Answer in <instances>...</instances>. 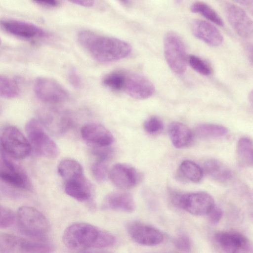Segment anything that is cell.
<instances>
[{"label": "cell", "instance_id": "83f0119b", "mask_svg": "<svg viewBox=\"0 0 253 253\" xmlns=\"http://www.w3.org/2000/svg\"><path fill=\"white\" fill-rule=\"evenodd\" d=\"M180 170L186 178L194 182L200 181L203 175L201 167L190 160L183 161L180 165Z\"/></svg>", "mask_w": 253, "mask_h": 253}, {"label": "cell", "instance_id": "2e32d148", "mask_svg": "<svg viewBox=\"0 0 253 253\" xmlns=\"http://www.w3.org/2000/svg\"><path fill=\"white\" fill-rule=\"evenodd\" d=\"M191 30L195 37L210 45L217 46L223 42L220 31L208 21L195 19L191 23Z\"/></svg>", "mask_w": 253, "mask_h": 253}, {"label": "cell", "instance_id": "f546056e", "mask_svg": "<svg viewBox=\"0 0 253 253\" xmlns=\"http://www.w3.org/2000/svg\"><path fill=\"white\" fill-rule=\"evenodd\" d=\"M125 72L114 71L106 75L102 80L103 84L113 91H121L123 89Z\"/></svg>", "mask_w": 253, "mask_h": 253}, {"label": "cell", "instance_id": "d6a6232c", "mask_svg": "<svg viewBox=\"0 0 253 253\" xmlns=\"http://www.w3.org/2000/svg\"><path fill=\"white\" fill-rule=\"evenodd\" d=\"M16 214L11 209L0 205V229L11 226L14 222Z\"/></svg>", "mask_w": 253, "mask_h": 253}, {"label": "cell", "instance_id": "4fadbf2b", "mask_svg": "<svg viewBox=\"0 0 253 253\" xmlns=\"http://www.w3.org/2000/svg\"><path fill=\"white\" fill-rule=\"evenodd\" d=\"M1 158L5 169H0V180L14 187L29 189L31 183L27 175L11 158L1 151Z\"/></svg>", "mask_w": 253, "mask_h": 253}, {"label": "cell", "instance_id": "44dd1931", "mask_svg": "<svg viewBox=\"0 0 253 253\" xmlns=\"http://www.w3.org/2000/svg\"><path fill=\"white\" fill-rule=\"evenodd\" d=\"M65 192L75 199L84 202L88 200L91 195V187L84 176L65 183Z\"/></svg>", "mask_w": 253, "mask_h": 253}, {"label": "cell", "instance_id": "4316f807", "mask_svg": "<svg viewBox=\"0 0 253 253\" xmlns=\"http://www.w3.org/2000/svg\"><path fill=\"white\" fill-rule=\"evenodd\" d=\"M228 132L227 129L221 125L206 124L197 126L196 134L201 137L217 138L225 136Z\"/></svg>", "mask_w": 253, "mask_h": 253}, {"label": "cell", "instance_id": "484cf974", "mask_svg": "<svg viewBox=\"0 0 253 253\" xmlns=\"http://www.w3.org/2000/svg\"><path fill=\"white\" fill-rule=\"evenodd\" d=\"M191 11L194 13H199L207 19L222 27L224 23L222 19L216 12L206 3L202 1H196L190 7Z\"/></svg>", "mask_w": 253, "mask_h": 253}, {"label": "cell", "instance_id": "ba28073f", "mask_svg": "<svg viewBox=\"0 0 253 253\" xmlns=\"http://www.w3.org/2000/svg\"><path fill=\"white\" fill-rule=\"evenodd\" d=\"M34 92L40 100L47 103H61L69 97L68 90L61 84L53 79L45 77L36 79Z\"/></svg>", "mask_w": 253, "mask_h": 253}, {"label": "cell", "instance_id": "1f68e13d", "mask_svg": "<svg viewBox=\"0 0 253 253\" xmlns=\"http://www.w3.org/2000/svg\"><path fill=\"white\" fill-rule=\"evenodd\" d=\"M91 170L95 179L99 182L104 181L109 177V170L105 162H94L91 166Z\"/></svg>", "mask_w": 253, "mask_h": 253}, {"label": "cell", "instance_id": "8fae6325", "mask_svg": "<svg viewBox=\"0 0 253 253\" xmlns=\"http://www.w3.org/2000/svg\"><path fill=\"white\" fill-rule=\"evenodd\" d=\"M129 235L137 243L145 246H156L164 240V235L159 230L143 222L133 221L126 225Z\"/></svg>", "mask_w": 253, "mask_h": 253}, {"label": "cell", "instance_id": "f1b7e54d", "mask_svg": "<svg viewBox=\"0 0 253 253\" xmlns=\"http://www.w3.org/2000/svg\"><path fill=\"white\" fill-rule=\"evenodd\" d=\"M20 89L17 84L13 80L4 76L0 75V97L11 99L17 97Z\"/></svg>", "mask_w": 253, "mask_h": 253}, {"label": "cell", "instance_id": "e575fe53", "mask_svg": "<svg viewBox=\"0 0 253 253\" xmlns=\"http://www.w3.org/2000/svg\"><path fill=\"white\" fill-rule=\"evenodd\" d=\"M92 153L97 161L105 162L112 157L113 151L110 146H93Z\"/></svg>", "mask_w": 253, "mask_h": 253}, {"label": "cell", "instance_id": "ac0fdd59", "mask_svg": "<svg viewBox=\"0 0 253 253\" xmlns=\"http://www.w3.org/2000/svg\"><path fill=\"white\" fill-rule=\"evenodd\" d=\"M39 120L44 127L59 135L66 132L72 125L71 118L68 113L57 110L43 112Z\"/></svg>", "mask_w": 253, "mask_h": 253}, {"label": "cell", "instance_id": "7a4b0ae2", "mask_svg": "<svg viewBox=\"0 0 253 253\" xmlns=\"http://www.w3.org/2000/svg\"><path fill=\"white\" fill-rule=\"evenodd\" d=\"M63 241L69 249L80 250L111 246L114 244L116 239L110 233L94 225L77 222L66 228Z\"/></svg>", "mask_w": 253, "mask_h": 253}, {"label": "cell", "instance_id": "4dcf8cb0", "mask_svg": "<svg viewBox=\"0 0 253 253\" xmlns=\"http://www.w3.org/2000/svg\"><path fill=\"white\" fill-rule=\"evenodd\" d=\"M188 61L191 67L199 73L205 76L211 74V67L199 57L194 55H190L188 57Z\"/></svg>", "mask_w": 253, "mask_h": 253}, {"label": "cell", "instance_id": "8d00e7d4", "mask_svg": "<svg viewBox=\"0 0 253 253\" xmlns=\"http://www.w3.org/2000/svg\"><path fill=\"white\" fill-rule=\"evenodd\" d=\"M67 78L70 84L75 88H79L82 85V80L77 70L70 68L67 73Z\"/></svg>", "mask_w": 253, "mask_h": 253}, {"label": "cell", "instance_id": "277c9868", "mask_svg": "<svg viewBox=\"0 0 253 253\" xmlns=\"http://www.w3.org/2000/svg\"><path fill=\"white\" fill-rule=\"evenodd\" d=\"M0 146L1 151L14 159H24L31 153L27 138L12 126H7L0 129Z\"/></svg>", "mask_w": 253, "mask_h": 253}, {"label": "cell", "instance_id": "603a6c76", "mask_svg": "<svg viewBox=\"0 0 253 253\" xmlns=\"http://www.w3.org/2000/svg\"><path fill=\"white\" fill-rule=\"evenodd\" d=\"M206 172L212 179L219 182H225L232 177L230 169L219 160L211 159L204 164Z\"/></svg>", "mask_w": 253, "mask_h": 253}, {"label": "cell", "instance_id": "d590c367", "mask_svg": "<svg viewBox=\"0 0 253 253\" xmlns=\"http://www.w3.org/2000/svg\"><path fill=\"white\" fill-rule=\"evenodd\" d=\"M175 247L183 253H189L191 249V243L190 239L185 235L178 236L174 240Z\"/></svg>", "mask_w": 253, "mask_h": 253}, {"label": "cell", "instance_id": "74e56055", "mask_svg": "<svg viewBox=\"0 0 253 253\" xmlns=\"http://www.w3.org/2000/svg\"><path fill=\"white\" fill-rule=\"evenodd\" d=\"M222 210L215 206L212 208L211 211L208 214L209 220L212 224H217L220 220L222 216Z\"/></svg>", "mask_w": 253, "mask_h": 253}, {"label": "cell", "instance_id": "9c48e42d", "mask_svg": "<svg viewBox=\"0 0 253 253\" xmlns=\"http://www.w3.org/2000/svg\"><path fill=\"white\" fill-rule=\"evenodd\" d=\"M223 9L228 22L236 32L243 38H252L253 22L246 12L238 5L229 2H224Z\"/></svg>", "mask_w": 253, "mask_h": 253}, {"label": "cell", "instance_id": "f35d334b", "mask_svg": "<svg viewBox=\"0 0 253 253\" xmlns=\"http://www.w3.org/2000/svg\"><path fill=\"white\" fill-rule=\"evenodd\" d=\"M34 2L45 7H55L59 5V1L57 0H36Z\"/></svg>", "mask_w": 253, "mask_h": 253}, {"label": "cell", "instance_id": "30bf717a", "mask_svg": "<svg viewBox=\"0 0 253 253\" xmlns=\"http://www.w3.org/2000/svg\"><path fill=\"white\" fill-rule=\"evenodd\" d=\"M216 244L225 253H253L252 244L242 234L235 231H222L214 235Z\"/></svg>", "mask_w": 253, "mask_h": 253}, {"label": "cell", "instance_id": "b9f144b4", "mask_svg": "<svg viewBox=\"0 0 253 253\" xmlns=\"http://www.w3.org/2000/svg\"></svg>", "mask_w": 253, "mask_h": 253}, {"label": "cell", "instance_id": "d6986e66", "mask_svg": "<svg viewBox=\"0 0 253 253\" xmlns=\"http://www.w3.org/2000/svg\"><path fill=\"white\" fill-rule=\"evenodd\" d=\"M102 209L105 210L132 212L135 209L132 195L125 191H114L108 193L104 198Z\"/></svg>", "mask_w": 253, "mask_h": 253}, {"label": "cell", "instance_id": "52a82bcc", "mask_svg": "<svg viewBox=\"0 0 253 253\" xmlns=\"http://www.w3.org/2000/svg\"><path fill=\"white\" fill-rule=\"evenodd\" d=\"M164 55L169 68L177 74H182L186 68V53L180 37L174 32L168 33L164 39Z\"/></svg>", "mask_w": 253, "mask_h": 253}, {"label": "cell", "instance_id": "d4e9b609", "mask_svg": "<svg viewBox=\"0 0 253 253\" xmlns=\"http://www.w3.org/2000/svg\"><path fill=\"white\" fill-rule=\"evenodd\" d=\"M237 156L239 163L244 167H251L253 164V143L247 137L239 139L237 144Z\"/></svg>", "mask_w": 253, "mask_h": 253}, {"label": "cell", "instance_id": "5bb4252c", "mask_svg": "<svg viewBox=\"0 0 253 253\" xmlns=\"http://www.w3.org/2000/svg\"><path fill=\"white\" fill-rule=\"evenodd\" d=\"M0 26L9 34L22 39L42 38L46 35L45 32L42 28L25 21L4 19L0 21Z\"/></svg>", "mask_w": 253, "mask_h": 253}, {"label": "cell", "instance_id": "ffe728a7", "mask_svg": "<svg viewBox=\"0 0 253 253\" xmlns=\"http://www.w3.org/2000/svg\"><path fill=\"white\" fill-rule=\"evenodd\" d=\"M54 249L53 245L45 238L32 241L13 236V253H52Z\"/></svg>", "mask_w": 253, "mask_h": 253}, {"label": "cell", "instance_id": "6da1fadb", "mask_svg": "<svg viewBox=\"0 0 253 253\" xmlns=\"http://www.w3.org/2000/svg\"><path fill=\"white\" fill-rule=\"evenodd\" d=\"M77 39L81 45L99 62H111L125 58L132 51L131 46L124 40L88 30L80 31Z\"/></svg>", "mask_w": 253, "mask_h": 253}, {"label": "cell", "instance_id": "cb8c5ba5", "mask_svg": "<svg viewBox=\"0 0 253 253\" xmlns=\"http://www.w3.org/2000/svg\"><path fill=\"white\" fill-rule=\"evenodd\" d=\"M58 172L65 182L84 176L81 165L76 160L66 159L58 166Z\"/></svg>", "mask_w": 253, "mask_h": 253}, {"label": "cell", "instance_id": "9a60e30c", "mask_svg": "<svg viewBox=\"0 0 253 253\" xmlns=\"http://www.w3.org/2000/svg\"><path fill=\"white\" fill-rule=\"evenodd\" d=\"M112 183L122 189H127L135 186L141 178L140 173L133 167L119 163L114 165L109 172Z\"/></svg>", "mask_w": 253, "mask_h": 253}, {"label": "cell", "instance_id": "60d3db41", "mask_svg": "<svg viewBox=\"0 0 253 253\" xmlns=\"http://www.w3.org/2000/svg\"><path fill=\"white\" fill-rule=\"evenodd\" d=\"M84 253H111L108 252L104 251H97V252H86Z\"/></svg>", "mask_w": 253, "mask_h": 253}, {"label": "cell", "instance_id": "5b68a950", "mask_svg": "<svg viewBox=\"0 0 253 253\" xmlns=\"http://www.w3.org/2000/svg\"><path fill=\"white\" fill-rule=\"evenodd\" d=\"M16 218L20 229L25 234L37 239H44L49 230L45 215L36 208L23 206L17 212Z\"/></svg>", "mask_w": 253, "mask_h": 253}, {"label": "cell", "instance_id": "3957f363", "mask_svg": "<svg viewBox=\"0 0 253 253\" xmlns=\"http://www.w3.org/2000/svg\"><path fill=\"white\" fill-rule=\"evenodd\" d=\"M43 127L39 120L37 119L30 120L25 126L31 153L48 158H56L59 154V149L56 143L45 131Z\"/></svg>", "mask_w": 253, "mask_h": 253}, {"label": "cell", "instance_id": "7c38bea8", "mask_svg": "<svg viewBox=\"0 0 253 253\" xmlns=\"http://www.w3.org/2000/svg\"><path fill=\"white\" fill-rule=\"evenodd\" d=\"M122 90L132 98L144 99L153 94L155 86L148 78L143 75L125 72Z\"/></svg>", "mask_w": 253, "mask_h": 253}, {"label": "cell", "instance_id": "8992f818", "mask_svg": "<svg viewBox=\"0 0 253 253\" xmlns=\"http://www.w3.org/2000/svg\"><path fill=\"white\" fill-rule=\"evenodd\" d=\"M171 198L175 206L195 215L208 214L215 206L211 196L204 192L190 194L173 192Z\"/></svg>", "mask_w": 253, "mask_h": 253}, {"label": "cell", "instance_id": "836d02e7", "mask_svg": "<svg viewBox=\"0 0 253 253\" xmlns=\"http://www.w3.org/2000/svg\"><path fill=\"white\" fill-rule=\"evenodd\" d=\"M145 130L151 134L160 132L163 129L164 125L162 120L156 116L148 118L144 124Z\"/></svg>", "mask_w": 253, "mask_h": 253}, {"label": "cell", "instance_id": "ab89813d", "mask_svg": "<svg viewBox=\"0 0 253 253\" xmlns=\"http://www.w3.org/2000/svg\"><path fill=\"white\" fill-rule=\"evenodd\" d=\"M77 5L84 7H91L94 4V1L93 0H75L71 1Z\"/></svg>", "mask_w": 253, "mask_h": 253}, {"label": "cell", "instance_id": "e0dca14e", "mask_svg": "<svg viewBox=\"0 0 253 253\" xmlns=\"http://www.w3.org/2000/svg\"><path fill=\"white\" fill-rule=\"evenodd\" d=\"M83 139L92 146H110L114 142L111 132L101 125L89 123L84 126L81 129Z\"/></svg>", "mask_w": 253, "mask_h": 253}, {"label": "cell", "instance_id": "7402d4cb", "mask_svg": "<svg viewBox=\"0 0 253 253\" xmlns=\"http://www.w3.org/2000/svg\"><path fill=\"white\" fill-rule=\"evenodd\" d=\"M168 132L173 145L177 148L185 147L192 141L191 130L182 123L172 122L169 126Z\"/></svg>", "mask_w": 253, "mask_h": 253}]
</instances>
